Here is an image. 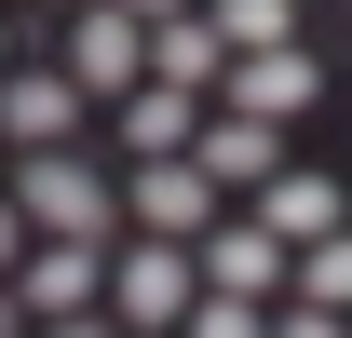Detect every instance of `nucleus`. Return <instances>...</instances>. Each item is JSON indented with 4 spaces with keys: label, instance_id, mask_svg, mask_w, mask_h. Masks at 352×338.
Instances as JSON below:
<instances>
[{
    "label": "nucleus",
    "instance_id": "10",
    "mask_svg": "<svg viewBox=\"0 0 352 338\" xmlns=\"http://www.w3.org/2000/svg\"><path fill=\"white\" fill-rule=\"evenodd\" d=\"M190 176H204V190H271V176H285V135H258V122H204L190 135Z\"/></svg>",
    "mask_w": 352,
    "mask_h": 338
},
{
    "label": "nucleus",
    "instance_id": "6",
    "mask_svg": "<svg viewBox=\"0 0 352 338\" xmlns=\"http://www.w3.org/2000/svg\"><path fill=\"white\" fill-rule=\"evenodd\" d=\"M95 297H109V244H28L14 257V311H28V325H68Z\"/></svg>",
    "mask_w": 352,
    "mask_h": 338
},
{
    "label": "nucleus",
    "instance_id": "4",
    "mask_svg": "<svg viewBox=\"0 0 352 338\" xmlns=\"http://www.w3.org/2000/svg\"><path fill=\"white\" fill-rule=\"evenodd\" d=\"M135 82H149V27H122L109 0H82V27H68V95H82V109H122Z\"/></svg>",
    "mask_w": 352,
    "mask_h": 338
},
{
    "label": "nucleus",
    "instance_id": "9",
    "mask_svg": "<svg viewBox=\"0 0 352 338\" xmlns=\"http://www.w3.org/2000/svg\"><path fill=\"white\" fill-rule=\"evenodd\" d=\"M258 230H271L285 257H311L325 230H352V203H339V176H311V163H285V176L258 190Z\"/></svg>",
    "mask_w": 352,
    "mask_h": 338
},
{
    "label": "nucleus",
    "instance_id": "19",
    "mask_svg": "<svg viewBox=\"0 0 352 338\" xmlns=\"http://www.w3.org/2000/svg\"><path fill=\"white\" fill-rule=\"evenodd\" d=\"M28 338H109V311H68V325H28Z\"/></svg>",
    "mask_w": 352,
    "mask_h": 338
},
{
    "label": "nucleus",
    "instance_id": "21",
    "mask_svg": "<svg viewBox=\"0 0 352 338\" xmlns=\"http://www.w3.org/2000/svg\"><path fill=\"white\" fill-rule=\"evenodd\" d=\"M0 68H14V27H0Z\"/></svg>",
    "mask_w": 352,
    "mask_h": 338
},
{
    "label": "nucleus",
    "instance_id": "2",
    "mask_svg": "<svg viewBox=\"0 0 352 338\" xmlns=\"http://www.w3.org/2000/svg\"><path fill=\"white\" fill-rule=\"evenodd\" d=\"M190 244H122L109 257V297H95V311H109V338H176L190 325Z\"/></svg>",
    "mask_w": 352,
    "mask_h": 338
},
{
    "label": "nucleus",
    "instance_id": "7",
    "mask_svg": "<svg viewBox=\"0 0 352 338\" xmlns=\"http://www.w3.org/2000/svg\"><path fill=\"white\" fill-rule=\"evenodd\" d=\"M122 216H135V244H204V230H217V190H204L190 163H135L122 176Z\"/></svg>",
    "mask_w": 352,
    "mask_h": 338
},
{
    "label": "nucleus",
    "instance_id": "11",
    "mask_svg": "<svg viewBox=\"0 0 352 338\" xmlns=\"http://www.w3.org/2000/svg\"><path fill=\"white\" fill-rule=\"evenodd\" d=\"M149 82L204 109V95L230 82V54H217V27H204V14H176V27H149Z\"/></svg>",
    "mask_w": 352,
    "mask_h": 338
},
{
    "label": "nucleus",
    "instance_id": "14",
    "mask_svg": "<svg viewBox=\"0 0 352 338\" xmlns=\"http://www.w3.org/2000/svg\"><path fill=\"white\" fill-rule=\"evenodd\" d=\"M298 311H339L352 325V230H325V244L298 257Z\"/></svg>",
    "mask_w": 352,
    "mask_h": 338
},
{
    "label": "nucleus",
    "instance_id": "17",
    "mask_svg": "<svg viewBox=\"0 0 352 338\" xmlns=\"http://www.w3.org/2000/svg\"><path fill=\"white\" fill-rule=\"evenodd\" d=\"M122 27H176V14H204V0H109Z\"/></svg>",
    "mask_w": 352,
    "mask_h": 338
},
{
    "label": "nucleus",
    "instance_id": "3",
    "mask_svg": "<svg viewBox=\"0 0 352 338\" xmlns=\"http://www.w3.org/2000/svg\"><path fill=\"white\" fill-rule=\"evenodd\" d=\"M190 284H204V297H244V311H285V284H298V257L271 244L258 216H217V230L190 244Z\"/></svg>",
    "mask_w": 352,
    "mask_h": 338
},
{
    "label": "nucleus",
    "instance_id": "5",
    "mask_svg": "<svg viewBox=\"0 0 352 338\" xmlns=\"http://www.w3.org/2000/svg\"><path fill=\"white\" fill-rule=\"evenodd\" d=\"M230 122H258V135H285V122H298V109H311V95H325V68H311V54L298 41H271V54H230Z\"/></svg>",
    "mask_w": 352,
    "mask_h": 338
},
{
    "label": "nucleus",
    "instance_id": "16",
    "mask_svg": "<svg viewBox=\"0 0 352 338\" xmlns=\"http://www.w3.org/2000/svg\"><path fill=\"white\" fill-rule=\"evenodd\" d=\"M271 338H352L339 311H298V297H285V311H271Z\"/></svg>",
    "mask_w": 352,
    "mask_h": 338
},
{
    "label": "nucleus",
    "instance_id": "15",
    "mask_svg": "<svg viewBox=\"0 0 352 338\" xmlns=\"http://www.w3.org/2000/svg\"><path fill=\"white\" fill-rule=\"evenodd\" d=\"M176 338H271V311H244V297H190Z\"/></svg>",
    "mask_w": 352,
    "mask_h": 338
},
{
    "label": "nucleus",
    "instance_id": "18",
    "mask_svg": "<svg viewBox=\"0 0 352 338\" xmlns=\"http://www.w3.org/2000/svg\"><path fill=\"white\" fill-rule=\"evenodd\" d=\"M14 257H28V216H14V203H0V284H14Z\"/></svg>",
    "mask_w": 352,
    "mask_h": 338
},
{
    "label": "nucleus",
    "instance_id": "12",
    "mask_svg": "<svg viewBox=\"0 0 352 338\" xmlns=\"http://www.w3.org/2000/svg\"><path fill=\"white\" fill-rule=\"evenodd\" d=\"M190 135H204V109H190V95H163V82L122 95V149H135V163H190Z\"/></svg>",
    "mask_w": 352,
    "mask_h": 338
},
{
    "label": "nucleus",
    "instance_id": "1",
    "mask_svg": "<svg viewBox=\"0 0 352 338\" xmlns=\"http://www.w3.org/2000/svg\"><path fill=\"white\" fill-rule=\"evenodd\" d=\"M0 203L28 216V244H109V230H122V190H109L82 149H28Z\"/></svg>",
    "mask_w": 352,
    "mask_h": 338
},
{
    "label": "nucleus",
    "instance_id": "13",
    "mask_svg": "<svg viewBox=\"0 0 352 338\" xmlns=\"http://www.w3.org/2000/svg\"><path fill=\"white\" fill-rule=\"evenodd\" d=\"M204 27H217V54H271L298 14H285V0H204Z\"/></svg>",
    "mask_w": 352,
    "mask_h": 338
},
{
    "label": "nucleus",
    "instance_id": "8",
    "mask_svg": "<svg viewBox=\"0 0 352 338\" xmlns=\"http://www.w3.org/2000/svg\"><path fill=\"white\" fill-rule=\"evenodd\" d=\"M82 135V95H68V68H0V149L28 163V149H68Z\"/></svg>",
    "mask_w": 352,
    "mask_h": 338
},
{
    "label": "nucleus",
    "instance_id": "20",
    "mask_svg": "<svg viewBox=\"0 0 352 338\" xmlns=\"http://www.w3.org/2000/svg\"><path fill=\"white\" fill-rule=\"evenodd\" d=\"M0 338H28V311H14V284H0Z\"/></svg>",
    "mask_w": 352,
    "mask_h": 338
}]
</instances>
